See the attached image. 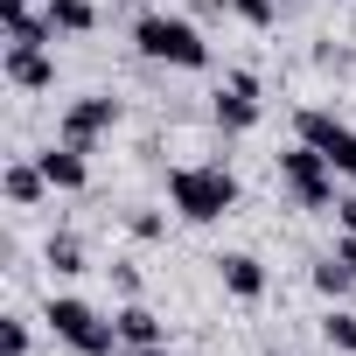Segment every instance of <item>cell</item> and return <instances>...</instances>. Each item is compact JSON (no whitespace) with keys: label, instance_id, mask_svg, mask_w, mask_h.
<instances>
[{"label":"cell","instance_id":"cell-13","mask_svg":"<svg viewBox=\"0 0 356 356\" xmlns=\"http://www.w3.org/2000/svg\"><path fill=\"white\" fill-rule=\"evenodd\" d=\"M49 22H56V35H91L98 8H91V0H49Z\"/></svg>","mask_w":356,"mask_h":356},{"label":"cell","instance_id":"cell-14","mask_svg":"<svg viewBox=\"0 0 356 356\" xmlns=\"http://www.w3.org/2000/svg\"><path fill=\"white\" fill-rule=\"evenodd\" d=\"M349 286H356V273H349V266L328 252V259L314 266V293H328V300H349Z\"/></svg>","mask_w":356,"mask_h":356},{"label":"cell","instance_id":"cell-22","mask_svg":"<svg viewBox=\"0 0 356 356\" xmlns=\"http://www.w3.org/2000/svg\"><path fill=\"white\" fill-rule=\"evenodd\" d=\"M335 217H342V231H356V196H342V203H335Z\"/></svg>","mask_w":356,"mask_h":356},{"label":"cell","instance_id":"cell-16","mask_svg":"<svg viewBox=\"0 0 356 356\" xmlns=\"http://www.w3.org/2000/svg\"><path fill=\"white\" fill-rule=\"evenodd\" d=\"M42 259H49V273H63V280H70V273H84V245H77V238H70V231H56V238H49V252H42Z\"/></svg>","mask_w":356,"mask_h":356},{"label":"cell","instance_id":"cell-6","mask_svg":"<svg viewBox=\"0 0 356 356\" xmlns=\"http://www.w3.org/2000/svg\"><path fill=\"white\" fill-rule=\"evenodd\" d=\"M119 126V98H105V91H91V98H77L70 112H63V140L70 147H91L98 133H112Z\"/></svg>","mask_w":356,"mask_h":356},{"label":"cell","instance_id":"cell-17","mask_svg":"<svg viewBox=\"0 0 356 356\" xmlns=\"http://www.w3.org/2000/svg\"><path fill=\"white\" fill-rule=\"evenodd\" d=\"M231 15H238V22H252V29H273V15H280V8H273V0H231Z\"/></svg>","mask_w":356,"mask_h":356},{"label":"cell","instance_id":"cell-10","mask_svg":"<svg viewBox=\"0 0 356 356\" xmlns=\"http://www.w3.org/2000/svg\"><path fill=\"white\" fill-rule=\"evenodd\" d=\"M42 161V175H49V189H84L91 182V168H84V147H70V140H56L49 154H35Z\"/></svg>","mask_w":356,"mask_h":356},{"label":"cell","instance_id":"cell-3","mask_svg":"<svg viewBox=\"0 0 356 356\" xmlns=\"http://www.w3.org/2000/svg\"><path fill=\"white\" fill-rule=\"evenodd\" d=\"M42 321H49L56 342H70L77 356H112V349H119V321H105V314H98L91 300H77V293H56Z\"/></svg>","mask_w":356,"mask_h":356},{"label":"cell","instance_id":"cell-1","mask_svg":"<svg viewBox=\"0 0 356 356\" xmlns=\"http://www.w3.org/2000/svg\"><path fill=\"white\" fill-rule=\"evenodd\" d=\"M133 49H140L147 63L210 70V42H203V29H196V22H182V15H140V22H133Z\"/></svg>","mask_w":356,"mask_h":356},{"label":"cell","instance_id":"cell-8","mask_svg":"<svg viewBox=\"0 0 356 356\" xmlns=\"http://www.w3.org/2000/svg\"><path fill=\"white\" fill-rule=\"evenodd\" d=\"M217 126H224V133H252V126H259V77L238 70V77L217 91Z\"/></svg>","mask_w":356,"mask_h":356},{"label":"cell","instance_id":"cell-11","mask_svg":"<svg viewBox=\"0 0 356 356\" xmlns=\"http://www.w3.org/2000/svg\"><path fill=\"white\" fill-rule=\"evenodd\" d=\"M0 189H8V203H15V210H29V203H42V196H49V175H42V161H8Z\"/></svg>","mask_w":356,"mask_h":356},{"label":"cell","instance_id":"cell-7","mask_svg":"<svg viewBox=\"0 0 356 356\" xmlns=\"http://www.w3.org/2000/svg\"><path fill=\"white\" fill-rule=\"evenodd\" d=\"M8 84L15 91H56V56L49 49H35V42H8Z\"/></svg>","mask_w":356,"mask_h":356},{"label":"cell","instance_id":"cell-9","mask_svg":"<svg viewBox=\"0 0 356 356\" xmlns=\"http://www.w3.org/2000/svg\"><path fill=\"white\" fill-rule=\"evenodd\" d=\"M210 266H217V280H224L231 300H259V293H266V266H259L252 252H224V259H210Z\"/></svg>","mask_w":356,"mask_h":356},{"label":"cell","instance_id":"cell-23","mask_svg":"<svg viewBox=\"0 0 356 356\" xmlns=\"http://www.w3.org/2000/svg\"><path fill=\"white\" fill-rule=\"evenodd\" d=\"M126 356H175V349H168V342H154V349H126Z\"/></svg>","mask_w":356,"mask_h":356},{"label":"cell","instance_id":"cell-18","mask_svg":"<svg viewBox=\"0 0 356 356\" xmlns=\"http://www.w3.org/2000/svg\"><path fill=\"white\" fill-rule=\"evenodd\" d=\"M0 349H8V356H29V321H22V314L0 321Z\"/></svg>","mask_w":356,"mask_h":356},{"label":"cell","instance_id":"cell-5","mask_svg":"<svg viewBox=\"0 0 356 356\" xmlns=\"http://www.w3.org/2000/svg\"><path fill=\"white\" fill-rule=\"evenodd\" d=\"M293 133L328 154V168L342 175V182H356V126H342V119L321 112V105H300V112H293Z\"/></svg>","mask_w":356,"mask_h":356},{"label":"cell","instance_id":"cell-2","mask_svg":"<svg viewBox=\"0 0 356 356\" xmlns=\"http://www.w3.org/2000/svg\"><path fill=\"white\" fill-rule=\"evenodd\" d=\"M168 203L189 224H217V217L238 210V175L231 168H175L168 175Z\"/></svg>","mask_w":356,"mask_h":356},{"label":"cell","instance_id":"cell-21","mask_svg":"<svg viewBox=\"0 0 356 356\" xmlns=\"http://www.w3.org/2000/svg\"><path fill=\"white\" fill-rule=\"evenodd\" d=\"M335 259H342V266L356 273V231H342V245H335Z\"/></svg>","mask_w":356,"mask_h":356},{"label":"cell","instance_id":"cell-15","mask_svg":"<svg viewBox=\"0 0 356 356\" xmlns=\"http://www.w3.org/2000/svg\"><path fill=\"white\" fill-rule=\"evenodd\" d=\"M321 342H328L335 356H356V314H349V307H328V321H321Z\"/></svg>","mask_w":356,"mask_h":356},{"label":"cell","instance_id":"cell-20","mask_svg":"<svg viewBox=\"0 0 356 356\" xmlns=\"http://www.w3.org/2000/svg\"><path fill=\"white\" fill-rule=\"evenodd\" d=\"M112 286H119L126 300H140V266H133V259H119V266H112Z\"/></svg>","mask_w":356,"mask_h":356},{"label":"cell","instance_id":"cell-4","mask_svg":"<svg viewBox=\"0 0 356 356\" xmlns=\"http://www.w3.org/2000/svg\"><path fill=\"white\" fill-rule=\"evenodd\" d=\"M280 182L293 189V203H300V210H328V203H335V168H328V154H321V147H307V140L280 154Z\"/></svg>","mask_w":356,"mask_h":356},{"label":"cell","instance_id":"cell-19","mask_svg":"<svg viewBox=\"0 0 356 356\" xmlns=\"http://www.w3.org/2000/svg\"><path fill=\"white\" fill-rule=\"evenodd\" d=\"M161 231H168V224H161V210H133V238H140V245H154Z\"/></svg>","mask_w":356,"mask_h":356},{"label":"cell","instance_id":"cell-12","mask_svg":"<svg viewBox=\"0 0 356 356\" xmlns=\"http://www.w3.org/2000/svg\"><path fill=\"white\" fill-rule=\"evenodd\" d=\"M112 321H119V342H126V349H154V342H161V314H147L140 300H126Z\"/></svg>","mask_w":356,"mask_h":356}]
</instances>
